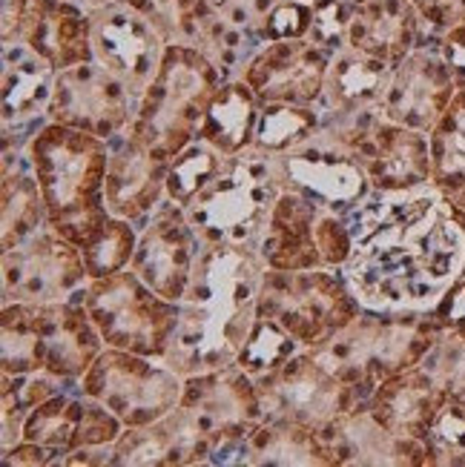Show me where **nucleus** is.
<instances>
[{"label":"nucleus","mask_w":465,"mask_h":467,"mask_svg":"<svg viewBox=\"0 0 465 467\" xmlns=\"http://www.w3.org/2000/svg\"><path fill=\"white\" fill-rule=\"evenodd\" d=\"M348 224L356 247L342 275L362 310L431 313L465 275V213L437 184L371 190Z\"/></svg>","instance_id":"nucleus-1"},{"label":"nucleus","mask_w":465,"mask_h":467,"mask_svg":"<svg viewBox=\"0 0 465 467\" xmlns=\"http://www.w3.org/2000/svg\"><path fill=\"white\" fill-rule=\"evenodd\" d=\"M265 273L268 264L256 250H201L161 361L185 379L236 364L259 321Z\"/></svg>","instance_id":"nucleus-2"},{"label":"nucleus","mask_w":465,"mask_h":467,"mask_svg":"<svg viewBox=\"0 0 465 467\" xmlns=\"http://www.w3.org/2000/svg\"><path fill=\"white\" fill-rule=\"evenodd\" d=\"M29 158L49 224L75 247H87L110 221L104 198L110 140L47 120L29 140Z\"/></svg>","instance_id":"nucleus-3"},{"label":"nucleus","mask_w":465,"mask_h":467,"mask_svg":"<svg viewBox=\"0 0 465 467\" xmlns=\"http://www.w3.org/2000/svg\"><path fill=\"white\" fill-rule=\"evenodd\" d=\"M439 333L442 324L434 313L362 310L351 324L305 350L322 370L345 381L368 404L382 381L417 368Z\"/></svg>","instance_id":"nucleus-4"},{"label":"nucleus","mask_w":465,"mask_h":467,"mask_svg":"<svg viewBox=\"0 0 465 467\" xmlns=\"http://www.w3.org/2000/svg\"><path fill=\"white\" fill-rule=\"evenodd\" d=\"M288 187L293 184L281 155L250 144L245 152L227 158L210 187L185 207V215L205 247L259 250L276 201Z\"/></svg>","instance_id":"nucleus-5"},{"label":"nucleus","mask_w":465,"mask_h":467,"mask_svg":"<svg viewBox=\"0 0 465 467\" xmlns=\"http://www.w3.org/2000/svg\"><path fill=\"white\" fill-rule=\"evenodd\" d=\"M225 78L196 47L170 44L150 89L127 127L158 161H170L198 138L201 120Z\"/></svg>","instance_id":"nucleus-6"},{"label":"nucleus","mask_w":465,"mask_h":467,"mask_svg":"<svg viewBox=\"0 0 465 467\" xmlns=\"http://www.w3.org/2000/svg\"><path fill=\"white\" fill-rule=\"evenodd\" d=\"M362 313L342 270H270L261 284L259 316L281 324L301 348H313Z\"/></svg>","instance_id":"nucleus-7"},{"label":"nucleus","mask_w":465,"mask_h":467,"mask_svg":"<svg viewBox=\"0 0 465 467\" xmlns=\"http://www.w3.org/2000/svg\"><path fill=\"white\" fill-rule=\"evenodd\" d=\"M84 307L107 348L164 358L178 321V304L155 296L132 270L90 278Z\"/></svg>","instance_id":"nucleus-8"},{"label":"nucleus","mask_w":465,"mask_h":467,"mask_svg":"<svg viewBox=\"0 0 465 467\" xmlns=\"http://www.w3.org/2000/svg\"><path fill=\"white\" fill-rule=\"evenodd\" d=\"M78 390L104 404L127 428H141L178 408L185 396V376L161 358L104 348L78 379Z\"/></svg>","instance_id":"nucleus-9"},{"label":"nucleus","mask_w":465,"mask_h":467,"mask_svg":"<svg viewBox=\"0 0 465 467\" xmlns=\"http://www.w3.org/2000/svg\"><path fill=\"white\" fill-rule=\"evenodd\" d=\"M90 284L84 253L49 221L26 241L4 250V304H58Z\"/></svg>","instance_id":"nucleus-10"},{"label":"nucleus","mask_w":465,"mask_h":467,"mask_svg":"<svg viewBox=\"0 0 465 467\" xmlns=\"http://www.w3.org/2000/svg\"><path fill=\"white\" fill-rule=\"evenodd\" d=\"M253 381L265 421H293L319 433L339 416L365 408L356 390L322 370L308 350H299L276 373Z\"/></svg>","instance_id":"nucleus-11"},{"label":"nucleus","mask_w":465,"mask_h":467,"mask_svg":"<svg viewBox=\"0 0 465 467\" xmlns=\"http://www.w3.org/2000/svg\"><path fill=\"white\" fill-rule=\"evenodd\" d=\"M135 109L138 98L127 89L124 80L100 67L98 60H87L58 72L49 120L112 140L127 132Z\"/></svg>","instance_id":"nucleus-12"},{"label":"nucleus","mask_w":465,"mask_h":467,"mask_svg":"<svg viewBox=\"0 0 465 467\" xmlns=\"http://www.w3.org/2000/svg\"><path fill=\"white\" fill-rule=\"evenodd\" d=\"M201 250L205 244L190 227L185 210L164 198V204L138 227V247L130 270L155 296L178 304L190 287Z\"/></svg>","instance_id":"nucleus-13"},{"label":"nucleus","mask_w":465,"mask_h":467,"mask_svg":"<svg viewBox=\"0 0 465 467\" xmlns=\"http://www.w3.org/2000/svg\"><path fill=\"white\" fill-rule=\"evenodd\" d=\"M167 37L153 20L127 0L92 15V52L127 89L141 98L155 80L167 52Z\"/></svg>","instance_id":"nucleus-14"},{"label":"nucleus","mask_w":465,"mask_h":467,"mask_svg":"<svg viewBox=\"0 0 465 467\" xmlns=\"http://www.w3.org/2000/svg\"><path fill=\"white\" fill-rule=\"evenodd\" d=\"M328 64L331 52L311 37L273 40L256 52L241 80H248L261 104H319Z\"/></svg>","instance_id":"nucleus-15"},{"label":"nucleus","mask_w":465,"mask_h":467,"mask_svg":"<svg viewBox=\"0 0 465 467\" xmlns=\"http://www.w3.org/2000/svg\"><path fill=\"white\" fill-rule=\"evenodd\" d=\"M181 408L201 424L216 448L233 439H245L265 421L256 381L238 364L185 379Z\"/></svg>","instance_id":"nucleus-16"},{"label":"nucleus","mask_w":465,"mask_h":467,"mask_svg":"<svg viewBox=\"0 0 465 467\" xmlns=\"http://www.w3.org/2000/svg\"><path fill=\"white\" fill-rule=\"evenodd\" d=\"M457 89L460 87L449 64L442 60L434 37H428L402 64L394 67L382 112L399 127L431 132L442 112L449 109Z\"/></svg>","instance_id":"nucleus-17"},{"label":"nucleus","mask_w":465,"mask_h":467,"mask_svg":"<svg viewBox=\"0 0 465 467\" xmlns=\"http://www.w3.org/2000/svg\"><path fill=\"white\" fill-rule=\"evenodd\" d=\"M167 161H158L130 130L112 138L104 181L110 215L127 218L135 227L144 224L167 198Z\"/></svg>","instance_id":"nucleus-18"},{"label":"nucleus","mask_w":465,"mask_h":467,"mask_svg":"<svg viewBox=\"0 0 465 467\" xmlns=\"http://www.w3.org/2000/svg\"><path fill=\"white\" fill-rule=\"evenodd\" d=\"M331 467L333 464H386V467H428V444L391 433L371 410L356 408L319 431Z\"/></svg>","instance_id":"nucleus-19"},{"label":"nucleus","mask_w":465,"mask_h":467,"mask_svg":"<svg viewBox=\"0 0 465 467\" xmlns=\"http://www.w3.org/2000/svg\"><path fill=\"white\" fill-rule=\"evenodd\" d=\"M35 316L44 370L60 379L78 381L107 348L84 307V293L58 304H35Z\"/></svg>","instance_id":"nucleus-20"},{"label":"nucleus","mask_w":465,"mask_h":467,"mask_svg":"<svg viewBox=\"0 0 465 467\" xmlns=\"http://www.w3.org/2000/svg\"><path fill=\"white\" fill-rule=\"evenodd\" d=\"M356 164L365 170L374 190L399 192L434 184V161L428 132L399 127L382 118L368 144L362 147Z\"/></svg>","instance_id":"nucleus-21"},{"label":"nucleus","mask_w":465,"mask_h":467,"mask_svg":"<svg viewBox=\"0 0 465 467\" xmlns=\"http://www.w3.org/2000/svg\"><path fill=\"white\" fill-rule=\"evenodd\" d=\"M281 164L293 187L336 213H351L374 190L365 170L354 158L325 147L316 135L281 155Z\"/></svg>","instance_id":"nucleus-22"},{"label":"nucleus","mask_w":465,"mask_h":467,"mask_svg":"<svg viewBox=\"0 0 465 467\" xmlns=\"http://www.w3.org/2000/svg\"><path fill=\"white\" fill-rule=\"evenodd\" d=\"M58 69L20 40L4 44V135L32 140L49 120Z\"/></svg>","instance_id":"nucleus-23"},{"label":"nucleus","mask_w":465,"mask_h":467,"mask_svg":"<svg viewBox=\"0 0 465 467\" xmlns=\"http://www.w3.org/2000/svg\"><path fill=\"white\" fill-rule=\"evenodd\" d=\"M12 40H20L40 57H47L58 72L95 60L92 15L67 0H29Z\"/></svg>","instance_id":"nucleus-24"},{"label":"nucleus","mask_w":465,"mask_h":467,"mask_svg":"<svg viewBox=\"0 0 465 467\" xmlns=\"http://www.w3.org/2000/svg\"><path fill=\"white\" fill-rule=\"evenodd\" d=\"M422 40H426V29L408 0H368V4L351 6L345 47L396 67Z\"/></svg>","instance_id":"nucleus-25"},{"label":"nucleus","mask_w":465,"mask_h":467,"mask_svg":"<svg viewBox=\"0 0 465 467\" xmlns=\"http://www.w3.org/2000/svg\"><path fill=\"white\" fill-rule=\"evenodd\" d=\"M446 393L431 379L426 368H411L382 381L374 390L368 410L386 424V428L402 439H422L426 441L431 424L446 404Z\"/></svg>","instance_id":"nucleus-26"},{"label":"nucleus","mask_w":465,"mask_h":467,"mask_svg":"<svg viewBox=\"0 0 465 467\" xmlns=\"http://www.w3.org/2000/svg\"><path fill=\"white\" fill-rule=\"evenodd\" d=\"M319 201L288 187L279 195L270 224L259 241V255L270 270H311L322 267V258L313 244V221L319 213Z\"/></svg>","instance_id":"nucleus-27"},{"label":"nucleus","mask_w":465,"mask_h":467,"mask_svg":"<svg viewBox=\"0 0 465 467\" xmlns=\"http://www.w3.org/2000/svg\"><path fill=\"white\" fill-rule=\"evenodd\" d=\"M394 67L374 55H365L354 47H342L331 52L325 89L319 98L322 115H351L379 109L391 87Z\"/></svg>","instance_id":"nucleus-28"},{"label":"nucleus","mask_w":465,"mask_h":467,"mask_svg":"<svg viewBox=\"0 0 465 467\" xmlns=\"http://www.w3.org/2000/svg\"><path fill=\"white\" fill-rule=\"evenodd\" d=\"M49 221L44 192L29 158V144L4 140V250L26 241Z\"/></svg>","instance_id":"nucleus-29"},{"label":"nucleus","mask_w":465,"mask_h":467,"mask_svg":"<svg viewBox=\"0 0 465 467\" xmlns=\"http://www.w3.org/2000/svg\"><path fill=\"white\" fill-rule=\"evenodd\" d=\"M259 109H261V100L248 87V80H241V78L225 80L210 100L196 140L218 150L221 155L245 152L253 144Z\"/></svg>","instance_id":"nucleus-30"},{"label":"nucleus","mask_w":465,"mask_h":467,"mask_svg":"<svg viewBox=\"0 0 465 467\" xmlns=\"http://www.w3.org/2000/svg\"><path fill=\"white\" fill-rule=\"evenodd\" d=\"M238 464H316L331 467L319 433L293 421H261L238 448Z\"/></svg>","instance_id":"nucleus-31"},{"label":"nucleus","mask_w":465,"mask_h":467,"mask_svg":"<svg viewBox=\"0 0 465 467\" xmlns=\"http://www.w3.org/2000/svg\"><path fill=\"white\" fill-rule=\"evenodd\" d=\"M87 401L90 399L78 390V384H72V388H67L64 393H58V396L47 399L44 404H37V408L26 416L24 441L44 444V448H55L60 453H72L78 448Z\"/></svg>","instance_id":"nucleus-32"},{"label":"nucleus","mask_w":465,"mask_h":467,"mask_svg":"<svg viewBox=\"0 0 465 467\" xmlns=\"http://www.w3.org/2000/svg\"><path fill=\"white\" fill-rule=\"evenodd\" d=\"M428 138L434 184L449 198H457L465 190V87L457 89L449 109L442 112Z\"/></svg>","instance_id":"nucleus-33"},{"label":"nucleus","mask_w":465,"mask_h":467,"mask_svg":"<svg viewBox=\"0 0 465 467\" xmlns=\"http://www.w3.org/2000/svg\"><path fill=\"white\" fill-rule=\"evenodd\" d=\"M319 127L322 112L316 104H261L253 147L285 155L311 140Z\"/></svg>","instance_id":"nucleus-34"},{"label":"nucleus","mask_w":465,"mask_h":467,"mask_svg":"<svg viewBox=\"0 0 465 467\" xmlns=\"http://www.w3.org/2000/svg\"><path fill=\"white\" fill-rule=\"evenodd\" d=\"M0 361H4V376L44 370L35 304H4L0 310Z\"/></svg>","instance_id":"nucleus-35"},{"label":"nucleus","mask_w":465,"mask_h":467,"mask_svg":"<svg viewBox=\"0 0 465 467\" xmlns=\"http://www.w3.org/2000/svg\"><path fill=\"white\" fill-rule=\"evenodd\" d=\"M230 155H221L218 150L201 144V140H193L187 150H181L167 167V198L173 204H178L185 210L190 201L210 187V181H216V175L225 170Z\"/></svg>","instance_id":"nucleus-36"},{"label":"nucleus","mask_w":465,"mask_h":467,"mask_svg":"<svg viewBox=\"0 0 465 467\" xmlns=\"http://www.w3.org/2000/svg\"><path fill=\"white\" fill-rule=\"evenodd\" d=\"M299 350H305V348H301V344L285 327H281V324H276L268 316H259L256 327H253L245 350H241L236 364L250 379H265V376L276 373L281 364H285L288 358H293Z\"/></svg>","instance_id":"nucleus-37"},{"label":"nucleus","mask_w":465,"mask_h":467,"mask_svg":"<svg viewBox=\"0 0 465 467\" xmlns=\"http://www.w3.org/2000/svg\"><path fill=\"white\" fill-rule=\"evenodd\" d=\"M135 247H138V227L127 218L110 215V221L100 227V233L87 247H80L90 278H107L121 270H130Z\"/></svg>","instance_id":"nucleus-38"},{"label":"nucleus","mask_w":465,"mask_h":467,"mask_svg":"<svg viewBox=\"0 0 465 467\" xmlns=\"http://www.w3.org/2000/svg\"><path fill=\"white\" fill-rule=\"evenodd\" d=\"M449 399L465 404V330L442 327L434 348L419 361Z\"/></svg>","instance_id":"nucleus-39"},{"label":"nucleus","mask_w":465,"mask_h":467,"mask_svg":"<svg viewBox=\"0 0 465 467\" xmlns=\"http://www.w3.org/2000/svg\"><path fill=\"white\" fill-rule=\"evenodd\" d=\"M428 444V467H465V404L446 399L439 408Z\"/></svg>","instance_id":"nucleus-40"},{"label":"nucleus","mask_w":465,"mask_h":467,"mask_svg":"<svg viewBox=\"0 0 465 467\" xmlns=\"http://www.w3.org/2000/svg\"><path fill=\"white\" fill-rule=\"evenodd\" d=\"M313 244L322 258V267L342 270L354 255V233L348 224V213H336L331 207H319L313 221Z\"/></svg>","instance_id":"nucleus-41"},{"label":"nucleus","mask_w":465,"mask_h":467,"mask_svg":"<svg viewBox=\"0 0 465 467\" xmlns=\"http://www.w3.org/2000/svg\"><path fill=\"white\" fill-rule=\"evenodd\" d=\"M348 20H351V4H345V0H316L313 26L308 37L325 52H336L345 47Z\"/></svg>","instance_id":"nucleus-42"},{"label":"nucleus","mask_w":465,"mask_h":467,"mask_svg":"<svg viewBox=\"0 0 465 467\" xmlns=\"http://www.w3.org/2000/svg\"><path fill=\"white\" fill-rule=\"evenodd\" d=\"M426 29V40L465 26V0H408Z\"/></svg>","instance_id":"nucleus-43"},{"label":"nucleus","mask_w":465,"mask_h":467,"mask_svg":"<svg viewBox=\"0 0 465 467\" xmlns=\"http://www.w3.org/2000/svg\"><path fill=\"white\" fill-rule=\"evenodd\" d=\"M434 44H437L442 60L449 64L457 87H465V26H457V29L437 35Z\"/></svg>","instance_id":"nucleus-44"},{"label":"nucleus","mask_w":465,"mask_h":467,"mask_svg":"<svg viewBox=\"0 0 465 467\" xmlns=\"http://www.w3.org/2000/svg\"><path fill=\"white\" fill-rule=\"evenodd\" d=\"M434 318L442 327H460L465 330V275L454 284V287L442 296V301L431 310Z\"/></svg>","instance_id":"nucleus-45"},{"label":"nucleus","mask_w":465,"mask_h":467,"mask_svg":"<svg viewBox=\"0 0 465 467\" xmlns=\"http://www.w3.org/2000/svg\"><path fill=\"white\" fill-rule=\"evenodd\" d=\"M64 459H67V453H60L55 448H44V444H35V441H20L12 453L4 456V464H17V467L40 464V467H47V464H64Z\"/></svg>","instance_id":"nucleus-46"},{"label":"nucleus","mask_w":465,"mask_h":467,"mask_svg":"<svg viewBox=\"0 0 465 467\" xmlns=\"http://www.w3.org/2000/svg\"><path fill=\"white\" fill-rule=\"evenodd\" d=\"M29 0H0V40H12L17 35L20 17H24Z\"/></svg>","instance_id":"nucleus-47"},{"label":"nucleus","mask_w":465,"mask_h":467,"mask_svg":"<svg viewBox=\"0 0 465 467\" xmlns=\"http://www.w3.org/2000/svg\"><path fill=\"white\" fill-rule=\"evenodd\" d=\"M67 4H75L78 9H84L87 15H98V12H104V9L121 4V0H67Z\"/></svg>","instance_id":"nucleus-48"},{"label":"nucleus","mask_w":465,"mask_h":467,"mask_svg":"<svg viewBox=\"0 0 465 467\" xmlns=\"http://www.w3.org/2000/svg\"><path fill=\"white\" fill-rule=\"evenodd\" d=\"M451 201H454V204H457V207H460V210L465 213V190H462V192H460L457 198H451Z\"/></svg>","instance_id":"nucleus-49"},{"label":"nucleus","mask_w":465,"mask_h":467,"mask_svg":"<svg viewBox=\"0 0 465 467\" xmlns=\"http://www.w3.org/2000/svg\"><path fill=\"white\" fill-rule=\"evenodd\" d=\"M345 4H351V6H359V4H368V0H345Z\"/></svg>","instance_id":"nucleus-50"}]
</instances>
